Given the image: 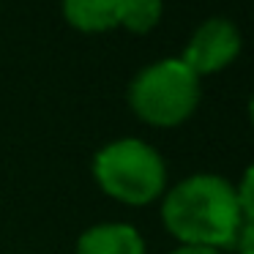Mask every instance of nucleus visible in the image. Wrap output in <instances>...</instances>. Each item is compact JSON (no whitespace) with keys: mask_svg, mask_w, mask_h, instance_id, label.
I'll return each instance as SVG.
<instances>
[{"mask_svg":"<svg viewBox=\"0 0 254 254\" xmlns=\"http://www.w3.org/2000/svg\"><path fill=\"white\" fill-rule=\"evenodd\" d=\"M161 221L181 246H210L221 252L235 249L243 213L235 186L227 178L199 172L183 178L167 191Z\"/></svg>","mask_w":254,"mask_h":254,"instance_id":"1","label":"nucleus"},{"mask_svg":"<svg viewBox=\"0 0 254 254\" xmlns=\"http://www.w3.org/2000/svg\"><path fill=\"white\" fill-rule=\"evenodd\" d=\"M93 178L107 197L123 205H150L167 186V167L156 148L134 137L104 145L93 156Z\"/></svg>","mask_w":254,"mask_h":254,"instance_id":"2","label":"nucleus"},{"mask_svg":"<svg viewBox=\"0 0 254 254\" xmlns=\"http://www.w3.org/2000/svg\"><path fill=\"white\" fill-rule=\"evenodd\" d=\"M199 77L181 61L164 58L150 63L128 85V104L139 121L159 128L181 126L199 104Z\"/></svg>","mask_w":254,"mask_h":254,"instance_id":"3","label":"nucleus"},{"mask_svg":"<svg viewBox=\"0 0 254 254\" xmlns=\"http://www.w3.org/2000/svg\"><path fill=\"white\" fill-rule=\"evenodd\" d=\"M241 47H243V39H241V30L235 28V22H230L224 17H213V19H205L194 30L181 61L202 79L205 74H216L230 66L238 58Z\"/></svg>","mask_w":254,"mask_h":254,"instance_id":"4","label":"nucleus"},{"mask_svg":"<svg viewBox=\"0 0 254 254\" xmlns=\"http://www.w3.org/2000/svg\"><path fill=\"white\" fill-rule=\"evenodd\" d=\"M77 254H145V241L137 227L123 221L96 224L79 235Z\"/></svg>","mask_w":254,"mask_h":254,"instance_id":"5","label":"nucleus"},{"mask_svg":"<svg viewBox=\"0 0 254 254\" xmlns=\"http://www.w3.org/2000/svg\"><path fill=\"white\" fill-rule=\"evenodd\" d=\"M123 0H63V17L82 33H107L121 25Z\"/></svg>","mask_w":254,"mask_h":254,"instance_id":"6","label":"nucleus"},{"mask_svg":"<svg viewBox=\"0 0 254 254\" xmlns=\"http://www.w3.org/2000/svg\"><path fill=\"white\" fill-rule=\"evenodd\" d=\"M164 0H123L121 3V25L131 33H148L159 25Z\"/></svg>","mask_w":254,"mask_h":254,"instance_id":"7","label":"nucleus"},{"mask_svg":"<svg viewBox=\"0 0 254 254\" xmlns=\"http://www.w3.org/2000/svg\"><path fill=\"white\" fill-rule=\"evenodd\" d=\"M235 191H238V205H241L243 219H254V164L243 172Z\"/></svg>","mask_w":254,"mask_h":254,"instance_id":"8","label":"nucleus"},{"mask_svg":"<svg viewBox=\"0 0 254 254\" xmlns=\"http://www.w3.org/2000/svg\"><path fill=\"white\" fill-rule=\"evenodd\" d=\"M238 254H254V219H243L235 238Z\"/></svg>","mask_w":254,"mask_h":254,"instance_id":"9","label":"nucleus"},{"mask_svg":"<svg viewBox=\"0 0 254 254\" xmlns=\"http://www.w3.org/2000/svg\"><path fill=\"white\" fill-rule=\"evenodd\" d=\"M172 254H221V252L210 246H178Z\"/></svg>","mask_w":254,"mask_h":254,"instance_id":"10","label":"nucleus"},{"mask_svg":"<svg viewBox=\"0 0 254 254\" xmlns=\"http://www.w3.org/2000/svg\"><path fill=\"white\" fill-rule=\"evenodd\" d=\"M249 118H252V126H254V93H252V101H249Z\"/></svg>","mask_w":254,"mask_h":254,"instance_id":"11","label":"nucleus"}]
</instances>
